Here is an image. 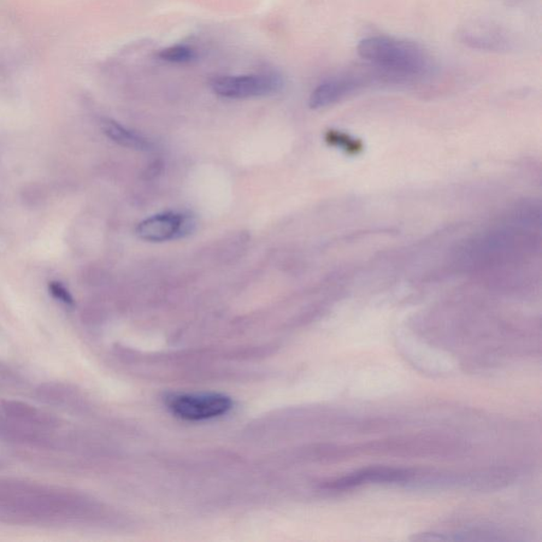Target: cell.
Listing matches in <instances>:
<instances>
[{
    "label": "cell",
    "instance_id": "52a82bcc",
    "mask_svg": "<svg viewBox=\"0 0 542 542\" xmlns=\"http://www.w3.org/2000/svg\"><path fill=\"white\" fill-rule=\"evenodd\" d=\"M103 131L109 138L118 144L137 151L152 150V144L143 136L131 131L115 121L108 120L103 123Z\"/></svg>",
    "mask_w": 542,
    "mask_h": 542
},
{
    "label": "cell",
    "instance_id": "3957f363",
    "mask_svg": "<svg viewBox=\"0 0 542 542\" xmlns=\"http://www.w3.org/2000/svg\"><path fill=\"white\" fill-rule=\"evenodd\" d=\"M168 408L181 420L200 422L228 414L232 398L219 393L175 394L167 399Z\"/></svg>",
    "mask_w": 542,
    "mask_h": 542
},
{
    "label": "cell",
    "instance_id": "9c48e42d",
    "mask_svg": "<svg viewBox=\"0 0 542 542\" xmlns=\"http://www.w3.org/2000/svg\"><path fill=\"white\" fill-rule=\"evenodd\" d=\"M49 291L53 297L58 300V302L66 304L67 306H74V300L70 294L66 287L62 283L52 281L49 283Z\"/></svg>",
    "mask_w": 542,
    "mask_h": 542
},
{
    "label": "cell",
    "instance_id": "5b68a950",
    "mask_svg": "<svg viewBox=\"0 0 542 542\" xmlns=\"http://www.w3.org/2000/svg\"><path fill=\"white\" fill-rule=\"evenodd\" d=\"M415 475L414 471L410 469L370 468L328 482L326 487L333 491H345L365 485V483H403L410 481Z\"/></svg>",
    "mask_w": 542,
    "mask_h": 542
},
{
    "label": "cell",
    "instance_id": "7a4b0ae2",
    "mask_svg": "<svg viewBox=\"0 0 542 542\" xmlns=\"http://www.w3.org/2000/svg\"><path fill=\"white\" fill-rule=\"evenodd\" d=\"M210 87L217 96L226 99H251L274 96L284 87V81L275 74L217 76Z\"/></svg>",
    "mask_w": 542,
    "mask_h": 542
},
{
    "label": "cell",
    "instance_id": "6da1fadb",
    "mask_svg": "<svg viewBox=\"0 0 542 542\" xmlns=\"http://www.w3.org/2000/svg\"><path fill=\"white\" fill-rule=\"evenodd\" d=\"M357 52L363 60L400 74H421L429 67V57L422 46L396 38L364 39Z\"/></svg>",
    "mask_w": 542,
    "mask_h": 542
},
{
    "label": "cell",
    "instance_id": "277c9868",
    "mask_svg": "<svg viewBox=\"0 0 542 542\" xmlns=\"http://www.w3.org/2000/svg\"><path fill=\"white\" fill-rule=\"evenodd\" d=\"M196 227L197 221L193 215L166 212L141 222L136 232L141 240L162 243V241L186 238L196 230Z\"/></svg>",
    "mask_w": 542,
    "mask_h": 542
},
{
    "label": "cell",
    "instance_id": "8992f818",
    "mask_svg": "<svg viewBox=\"0 0 542 542\" xmlns=\"http://www.w3.org/2000/svg\"><path fill=\"white\" fill-rule=\"evenodd\" d=\"M359 85H361L359 80L352 78V76H340V78L323 82L311 92L310 108L313 109L328 108V106L349 96L351 92L357 90Z\"/></svg>",
    "mask_w": 542,
    "mask_h": 542
},
{
    "label": "cell",
    "instance_id": "ba28073f",
    "mask_svg": "<svg viewBox=\"0 0 542 542\" xmlns=\"http://www.w3.org/2000/svg\"><path fill=\"white\" fill-rule=\"evenodd\" d=\"M158 57L168 63H190L197 57V51L188 45H174L158 52Z\"/></svg>",
    "mask_w": 542,
    "mask_h": 542
}]
</instances>
